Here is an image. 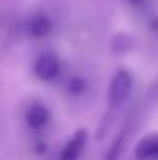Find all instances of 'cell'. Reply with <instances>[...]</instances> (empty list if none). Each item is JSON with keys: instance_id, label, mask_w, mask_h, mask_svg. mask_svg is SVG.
<instances>
[{"instance_id": "8992f818", "label": "cell", "mask_w": 158, "mask_h": 160, "mask_svg": "<svg viewBox=\"0 0 158 160\" xmlns=\"http://www.w3.org/2000/svg\"><path fill=\"white\" fill-rule=\"evenodd\" d=\"M28 30L32 37H45L52 30V21L45 16H36L30 21Z\"/></svg>"}, {"instance_id": "52a82bcc", "label": "cell", "mask_w": 158, "mask_h": 160, "mask_svg": "<svg viewBox=\"0 0 158 160\" xmlns=\"http://www.w3.org/2000/svg\"><path fill=\"white\" fill-rule=\"evenodd\" d=\"M84 87H86V84H84V82L80 79H76L70 83V90H72V93H74V94L81 93V90H83Z\"/></svg>"}, {"instance_id": "3957f363", "label": "cell", "mask_w": 158, "mask_h": 160, "mask_svg": "<svg viewBox=\"0 0 158 160\" xmlns=\"http://www.w3.org/2000/svg\"><path fill=\"white\" fill-rule=\"evenodd\" d=\"M137 160H158V133H151L139 141L134 149Z\"/></svg>"}, {"instance_id": "277c9868", "label": "cell", "mask_w": 158, "mask_h": 160, "mask_svg": "<svg viewBox=\"0 0 158 160\" xmlns=\"http://www.w3.org/2000/svg\"><path fill=\"white\" fill-rule=\"evenodd\" d=\"M88 133L86 129H78L77 132L73 135V138L69 141V143L63 148L60 153V160H76L80 158L83 153V149L86 146Z\"/></svg>"}, {"instance_id": "7a4b0ae2", "label": "cell", "mask_w": 158, "mask_h": 160, "mask_svg": "<svg viewBox=\"0 0 158 160\" xmlns=\"http://www.w3.org/2000/svg\"><path fill=\"white\" fill-rule=\"evenodd\" d=\"M34 72H35L36 78H39L41 80H52L58 76L59 73V61L55 55H42L36 59L35 66H34Z\"/></svg>"}, {"instance_id": "ba28073f", "label": "cell", "mask_w": 158, "mask_h": 160, "mask_svg": "<svg viewBox=\"0 0 158 160\" xmlns=\"http://www.w3.org/2000/svg\"><path fill=\"white\" fill-rule=\"evenodd\" d=\"M129 2H130L133 6H139V4H142V3H144L146 0H129Z\"/></svg>"}, {"instance_id": "5b68a950", "label": "cell", "mask_w": 158, "mask_h": 160, "mask_svg": "<svg viewBox=\"0 0 158 160\" xmlns=\"http://www.w3.org/2000/svg\"><path fill=\"white\" fill-rule=\"evenodd\" d=\"M49 119V110L42 104H34L27 112V122L31 128H42Z\"/></svg>"}, {"instance_id": "6da1fadb", "label": "cell", "mask_w": 158, "mask_h": 160, "mask_svg": "<svg viewBox=\"0 0 158 160\" xmlns=\"http://www.w3.org/2000/svg\"><path fill=\"white\" fill-rule=\"evenodd\" d=\"M132 78L126 70H119L112 79L108 88V105L111 108H119L128 101L132 93Z\"/></svg>"}]
</instances>
